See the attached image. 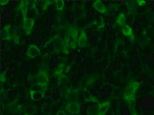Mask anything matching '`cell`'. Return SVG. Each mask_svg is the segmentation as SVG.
<instances>
[{
  "label": "cell",
  "mask_w": 154,
  "mask_h": 115,
  "mask_svg": "<svg viewBox=\"0 0 154 115\" xmlns=\"http://www.w3.org/2000/svg\"><path fill=\"white\" fill-rule=\"evenodd\" d=\"M34 24V20L31 18L24 19L23 21V28L25 29L27 34L29 35L32 31V27Z\"/></svg>",
  "instance_id": "6da1fadb"
},
{
  "label": "cell",
  "mask_w": 154,
  "mask_h": 115,
  "mask_svg": "<svg viewBox=\"0 0 154 115\" xmlns=\"http://www.w3.org/2000/svg\"><path fill=\"white\" fill-rule=\"evenodd\" d=\"M142 102L143 107L146 109H152L154 107V101L151 97H143L142 98Z\"/></svg>",
  "instance_id": "7a4b0ae2"
},
{
  "label": "cell",
  "mask_w": 154,
  "mask_h": 115,
  "mask_svg": "<svg viewBox=\"0 0 154 115\" xmlns=\"http://www.w3.org/2000/svg\"><path fill=\"white\" fill-rule=\"evenodd\" d=\"M40 50L35 45L30 46L26 52L27 55L31 58H36L38 56L39 54H40Z\"/></svg>",
  "instance_id": "3957f363"
},
{
  "label": "cell",
  "mask_w": 154,
  "mask_h": 115,
  "mask_svg": "<svg viewBox=\"0 0 154 115\" xmlns=\"http://www.w3.org/2000/svg\"><path fill=\"white\" fill-rule=\"evenodd\" d=\"M37 81L40 85H45L48 82V77L46 73L44 72H40L37 76Z\"/></svg>",
  "instance_id": "277c9868"
},
{
  "label": "cell",
  "mask_w": 154,
  "mask_h": 115,
  "mask_svg": "<svg viewBox=\"0 0 154 115\" xmlns=\"http://www.w3.org/2000/svg\"><path fill=\"white\" fill-rule=\"evenodd\" d=\"M68 111L72 113H78L80 111V106L76 103H71L66 108Z\"/></svg>",
  "instance_id": "5b68a950"
},
{
  "label": "cell",
  "mask_w": 154,
  "mask_h": 115,
  "mask_svg": "<svg viewBox=\"0 0 154 115\" xmlns=\"http://www.w3.org/2000/svg\"><path fill=\"white\" fill-rule=\"evenodd\" d=\"M94 6L95 7V9H96V10H98V11L100 12L103 13L105 12V6H104L103 4L101 1H96L95 3L94 4Z\"/></svg>",
  "instance_id": "8992f818"
},
{
  "label": "cell",
  "mask_w": 154,
  "mask_h": 115,
  "mask_svg": "<svg viewBox=\"0 0 154 115\" xmlns=\"http://www.w3.org/2000/svg\"><path fill=\"white\" fill-rule=\"evenodd\" d=\"M86 41H87V37H86L84 31H83L82 32V34H81L79 38V42H78V45H79V46L80 47L84 46L86 44Z\"/></svg>",
  "instance_id": "52a82bcc"
},
{
  "label": "cell",
  "mask_w": 154,
  "mask_h": 115,
  "mask_svg": "<svg viewBox=\"0 0 154 115\" xmlns=\"http://www.w3.org/2000/svg\"><path fill=\"white\" fill-rule=\"evenodd\" d=\"M1 37H2L3 39L9 40L10 38V35L9 33L8 26H6L3 29H2V31H1Z\"/></svg>",
  "instance_id": "ba28073f"
},
{
  "label": "cell",
  "mask_w": 154,
  "mask_h": 115,
  "mask_svg": "<svg viewBox=\"0 0 154 115\" xmlns=\"http://www.w3.org/2000/svg\"><path fill=\"white\" fill-rule=\"evenodd\" d=\"M56 6L57 10H62L64 6V1H62V0H57V1H56Z\"/></svg>",
  "instance_id": "9c48e42d"
},
{
  "label": "cell",
  "mask_w": 154,
  "mask_h": 115,
  "mask_svg": "<svg viewBox=\"0 0 154 115\" xmlns=\"http://www.w3.org/2000/svg\"><path fill=\"white\" fill-rule=\"evenodd\" d=\"M9 15H10V14H9V10H6V13H5V17L6 18V19H9Z\"/></svg>",
  "instance_id": "30bf717a"
},
{
  "label": "cell",
  "mask_w": 154,
  "mask_h": 115,
  "mask_svg": "<svg viewBox=\"0 0 154 115\" xmlns=\"http://www.w3.org/2000/svg\"><path fill=\"white\" fill-rule=\"evenodd\" d=\"M123 115H128L127 109H124V110L123 111Z\"/></svg>",
  "instance_id": "8fae6325"
},
{
  "label": "cell",
  "mask_w": 154,
  "mask_h": 115,
  "mask_svg": "<svg viewBox=\"0 0 154 115\" xmlns=\"http://www.w3.org/2000/svg\"><path fill=\"white\" fill-rule=\"evenodd\" d=\"M57 115H66V114L64 111H60L58 112Z\"/></svg>",
  "instance_id": "7c38bea8"
},
{
  "label": "cell",
  "mask_w": 154,
  "mask_h": 115,
  "mask_svg": "<svg viewBox=\"0 0 154 115\" xmlns=\"http://www.w3.org/2000/svg\"><path fill=\"white\" fill-rule=\"evenodd\" d=\"M134 61L135 63H137V57H136V55H134Z\"/></svg>",
  "instance_id": "4fadbf2b"
},
{
  "label": "cell",
  "mask_w": 154,
  "mask_h": 115,
  "mask_svg": "<svg viewBox=\"0 0 154 115\" xmlns=\"http://www.w3.org/2000/svg\"><path fill=\"white\" fill-rule=\"evenodd\" d=\"M50 21H47V24H46L47 28H49L50 24Z\"/></svg>",
  "instance_id": "5bb4252c"
},
{
  "label": "cell",
  "mask_w": 154,
  "mask_h": 115,
  "mask_svg": "<svg viewBox=\"0 0 154 115\" xmlns=\"http://www.w3.org/2000/svg\"><path fill=\"white\" fill-rule=\"evenodd\" d=\"M117 64H119L118 63H115V67H117V66H119V65H117Z\"/></svg>",
  "instance_id": "9a60e30c"
}]
</instances>
